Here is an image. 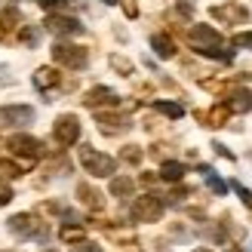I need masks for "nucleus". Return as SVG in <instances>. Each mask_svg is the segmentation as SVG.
Returning <instances> with one entry per match:
<instances>
[{"label":"nucleus","instance_id":"obj_26","mask_svg":"<svg viewBox=\"0 0 252 252\" xmlns=\"http://www.w3.org/2000/svg\"><path fill=\"white\" fill-rule=\"evenodd\" d=\"M37 3H40L43 9L53 12V9H65V6H68V0H37Z\"/></svg>","mask_w":252,"mask_h":252},{"label":"nucleus","instance_id":"obj_30","mask_svg":"<svg viewBox=\"0 0 252 252\" xmlns=\"http://www.w3.org/2000/svg\"><path fill=\"white\" fill-rule=\"evenodd\" d=\"M77 252H102V246H95V243H86V240H80V243H77Z\"/></svg>","mask_w":252,"mask_h":252},{"label":"nucleus","instance_id":"obj_13","mask_svg":"<svg viewBox=\"0 0 252 252\" xmlns=\"http://www.w3.org/2000/svg\"><path fill=\"white\" fill-rule=\"evenodd\" d=\"M212 16H216V19H224V22H246L249 12H246L243 6L228 3V6H212Z\"/></svg>","mask_w":252,"mask_h":252},{"label":"nucleus","instance_id":"obj_21","mask_svg":"<svg viewBox=\"0 0 252 252\" xmlns=\"http://www.w3.org/2000/svg\"><path fill=\"white\" fill-rule=\"evenodd\" d=\"M157 111H160V114H166V117H182L185 114V108L175 105V102H157Z\"/></svg>","mask_w":252,"mask_h":252},{"label":"nucleus","instance_id":"obj_4","mask_svg":"<svg viewBox=\"0 0 252 252\" xmlns=\"http://www.w3.org/2000/svg\"><path fill=\"white\" fill-rule=\"evenodd\" d=\"M160 216H163L160 197L148 194V197H138L135 200V206H132V219L135 221H160Z\"/></svg>","mask_w":252,"mask_h":252},{"label":"nucleus","instance_id":"obj_12","mask_svg":"<svg viewBox=\"0 0 252 252\" xmlns=\"http://www.w3.org/2000/svg\"><path fill=\"white\" fill-rule=\"evenodd\" d=\"M59 83H62V74L56 68H37V74H34L37 90H53V86H59Z\"/></svg>","mask_w":252,"mask_h":252},{"label":"nucleus","instance_id":"obj_8","mask_svg":"<svg viewBox=\"0 0 252 252\" xmlns=\"http://www.w3.org/2000/svg\"><path fill=\"white\" fill-rule=\"evenodd\" d=\"M0 120L25 126V123L34 120V108H28V105H3V108H0Z\"/></svg>","mask_w":252,"mask_h":252},{"label":"nucleus","instance_id":"obj_5","mask_svg":"<svg viewBox=\"0 0 252 252\" xmlns=\"http://www.w3.org/2000/svg\"><path fill=\"white\" fill-rule=\"evenodd\" d=\"M53 132H56V138H59L62 145H74L80 138V120L74 117V114H62L56 120V126H53Z\"/></svg>","mask_w":252,"mask_h":252},{"label":"nucleus","instance_id":"obj_16","mask_svg":"<svg viewBox=\"0 0 252 252\" xmlns=\"http://www.w3.org/2000/svg\"><path fill=\"white\" fill-rule=\"evenodd\" d=\"M160 179L163 182H182L185 179V166H182V163H175V160L163 163V166H160Z\"/></svg>","mask_w":252,"mask_h":252},{"label":"nucleus","instance_id":"obj_3","mask_svg":"<svg viewBox=\"0 0 252 252\" xmlns=\"http://www.w3.org/2000/svg\"><path fill=\"white\" fill-rule=\"evenodd\" d=\"M53 59L59 62L62 68H71V71H80V68H86V49H83V46L56 43V46H53Z\"/></svg>","mask_w":252,"mask_h":252},{"label":"nucleus","instance_id":"obj_6","mask_svg":"<svg viewBox=\"0 0 252 252\" xmlns=\"http://www.w3.org/2000/svg\"><path fill=\"white\" fill-rule=\"evenodd\" d=\"M9 148H12V154H22V157H40L43 154L40 138H34V135H12Z\"/></svg>","mask_w":252,"mask_h":252},{"label":"nucleus","instance_id":"obj_9","mask_svg":"<svg viewBox=\"0 0 252 252\" xmlns=\"http://www.w3.org/2000/svg\"><path fill=\"white\" fill-rule=\"evenodd\" d=\"M9 231L19 234V237H37L43 228L28 216V212H22V216H12V219H9Z\"/></svg>","mask_w":252,"mask_h":252},{"label":"nucleus","instance_id":"obj_31","mask_svg":"<svg viewBox=\"0 0 252 252\" xmlns=\"http://www.w3.org/2000/svg\"><path fill=\"white\" fill-rule=\"evenodd\" d=\"M9 200H12V191H9V188H3V185H0V206H6Z\"/></svg>","mask_w":252,"mask_h":252},{"label":"nucleus","instance_id":"obj_23","mask_svg":"<svg viewBox=\"0 0 252 252\" xmlns=\"http://www.w3.org/2000/svg\"><path fill=\"white\" fill-rule=\"evenodd\" d=\"M224 117H228V108H216L206 120H209V126H221V123H224Z\"/></svg>","mask_w":252,"mask_h":252},{"label":"nucleus","instance_id":"obj_24","mask_svg":"<svg viewBox=\"0 0 252 252\" xmlns=\"http://www.w3.org/2000/svg\"><path fill=\"white\" fill-rule=\"evenodd\" d=\"M234 191H237V197H240L246 206H252V191H249V188H243L240 182H234Z\"/></svg>","mask_w":252,"mask_h":252},{"label":"nucleus","instance_id":"obj_34","mask_svg":"<svg viewBox=\"0 0 252 252\" xmlns=\"http://www.w3.org/2000/svg\"><path fill=\"white\" fill-rule=\"evenodd\" d=\"M46 252H53V249H46Z\"/></svg>","mask_w":252,"mask_h":252},{"label":"nucleus","instance_id":"obj_27","mask_svg":"<svg viewBox=\"0 0 252 252\" xmlns=\"http://www.w3.org/2000/svg\"><path fill=\"white\" fill-rule=\"evenodd\" d=\"M234 46H249V49H252V31H243V34H234Z\"/></svg>","mask_w":252,"mask_h":252},{"label":"nucleus","instance_id":"obj_20","mask_svg":"<svg viewBox=\"0 0 252 252\" xmlns=\"http://www.w3.org/2000/svg\"><path fill=\"white\" fill-rule=\"evenodd\" d=\"M83 237H86V231L77 228V224H65V228H62V240L65 243H80Z\"/></svg>","mask_w":252,"mask_h":252},{"label":"nucleus","instance_id":"obj_33","mask_svg":"<svg viewBox=\"0 0 252 252\" xmlns=\"http://www.w3.org/2000/svg\"><path fill=\"white\" fill-rule=\"evenodd\" d=\"M102 3H108V6H111V3H117V0H102Z\"/></svg>","mask_w":252,"mask_h":252},{"label":"nucleus","instance_id":"obj_10","mask_svg":"<svg viewBox=\"0 0 252 252\" xmlns=\"http://www.w3.org/2000/svg\"><path fill=\"white\" fill-rule=\"evenodd\" d=\"M95 120H98V129H102V132H111V135H117V132H126V129H129V120L120 117V114H102V111H98Z\"/></svg>","mask_w":252,"mask_h":252},{"label":"nucleus","instance_id":"obj_15","mask_svg":"<svg viewBox=\"0 0 252 252\" xmlns=\"http://www.w3.org/2000/svg\"><path fill=\"white\" fill-rule=\"evenodd\" d=\"M151 46H154V53L160 59H172L175 56V43L169 40L166 34H154V37H151Z\"/></svg>","mask_w":252,"mask_h":252},{"label":"nucleus","instance_id":"obj_25","mask_svg":"<svg viewBox=\"0 0 252 252\" xmlns=\"http://www.w3.org/2000/svg\"><path fill=\"white\" fill-rule=\"evenodd\" d=\"M0 175H6V179H12V175H19V166L9 160H0Z\"/></svg>","mask_w":252,"mask_h":252},{"label":"nucleus","instance_id":"obj_14","mask_svg":"<svg viewBox=\"0 0 252 252\" xmlns=\"http://www.w3.org/2000/svg\"><path fill=\"white\" fill-rule=\"evenodd\" d=\"M224 108L228 111H252V93L249 90H234Z\"/></svg>","mask_w":252,"mask_h":252},{"label":"nucleus","instance_id":"obj_2","mask_svg":"<svg viewBox=\"0 0 252 252\" xmlns=\"http://www.w3.org/2000/svg\"><path fill=\"white\" fill-rule=\"evenodd\" d=\"M80 163L86 166V172L98 175V179H105V175H111L117 169V160L102 154V151H95V148H80Z\"/></svg>","mask_w":252,"mask_h":252},{"label":"nucleus","instance_id":"obj_18","mask_svg":"<svg viewBox=\"0 0 252 252\" xmlns=\"http://www.w3.org/2000/svg\"><path fill=\"white\" fill-rule=\"evenodd\" d=\"M111 194H114V197H129L132 194V179H126V175L111 179Z\"/></svg>","mask_w":252,"mask_h":252},{"label":"nucleus","instance_id":"obj_7","mask_svg":"<svg viewBox=\"0 0 252 252\" xmlns=\"http://www.w3.org/2000/svg\"><path fill=\"white\" fill-rule=\"evenodd\" d=\"M46 28L53 31V34H62V37H74V34H83V25L77 19H71V16H49L46 19Z\"/></svg>","mask_w":252,"mask_h":252},{"label":"nucleus","instance_id":"obj_28","mask_svg":"<svg viewBox=\"0 0 252 252\" xmlns=\"http://www.w3.org/2000/svg\"><path fill=\"white\" fill-rule=\"evenodd\" d=\"M123 160H126V163H138V160H142V151H138V148H132V145H129V148L123 151Z\"/></svg>","mask_w":252,"mask_h":252},{"label":"nucleus","instance_id":"obj_32","mask_svg":"<svg viewBox=\"0 0 252 252\" xmlns=\"http://www.w3.org/2000/svg\"><path fill=\"white\" fill-rule=\"evenodd\" d=\"M22 40H25V43H34V40H37V31H34V28H25V31H22Z\"/></svg>","mask_w":252,"mask_h":252},{"label":"nucleus","instance_id":"obj_11","mask_svg":"<svg viewBox=\"0 0 252 252\" xmlns=\"http://www.w3.org/2000/svg\"><path fill=\"white\" fill-rule=\"evenodd\" d=\"M83 105H86V108H98V105H117V93H114V90H108V86H95V90H90V93H86Z\"/></svg>","mask_w":252,"mask_h":252},{"label":"nucleus","instance_id":"obj_1","mask_svg":"<svg viewBox=\"0 0 252 252\" xmlns=\"http://www.w3.org/2000/svg\"><path fill=\"white\" fill-rule=\"evenodd\" d=\"M188 40H191V46L197 49V53H203L209 59H221V62L234 59V53L221 49V34L216 28H209V25H194V28L188 31Z\"/></svg>","mask_w":252,"mask_h":252},{"label":"nucleus","instance_id":"obj_29","mask_svg":"<svg viewBox=\"0 0 252 252\" xmlns=\"http://www.w3.org/2000/svg\"><path fill=\"white\" fill-rule=\"evenodd\" d=\"M123 9H126V16L135 19L138 16V6H135V0H123Z\"/></svg>","mask_w":252,"mask_h":252},{"label":"nucleus","instance_id":"obj_19","mask_svg":"<svg viewBox=\"0 0 252 252\" xmlns=\"http://www.w3.org/2000/svg\"><path fill=\"white\" fill-rule=\"evenodd\" d=\"M200 172H203V175H206V185H209V188H212V191H216L219 197H221L224 191H228V185H224V182H221V179H219V175H216V172H212L209 166H200Z\"/></svg>","mask_w":252,"mask_h":252},{"label":"nucleus","instance_id":"obj_22","mask_svg":"<svg viewBox=\"0 0 252 252\" xmlns=\"http://www.w3.org/2000/svg\"><path fill=\"white\" fill-rule=\"evenodd\" d=\"M111 68H117L120 74H129V71H132V62L123 59V56H111Z\"/></svg>","mask_w":252,"mask_h":252},{"label":"nucleus","instance_id":"obj_17","mask_svg":"<svg viewBox=\"0 0 252 252\" xmlns=\"http://www.w3.org/2000/svg\"><path fill=\"white\" fill-rule=\"evenodd\" d=\"M77 197L83 200L86 206H93V209H98V206H102V194H98L95 188H90V185H80V188H77Z\"/></svg>","mask_w":252,"mask_h":252}]
</instances>
